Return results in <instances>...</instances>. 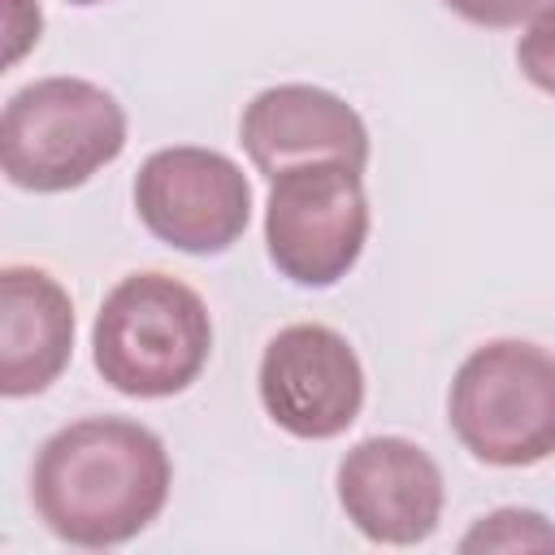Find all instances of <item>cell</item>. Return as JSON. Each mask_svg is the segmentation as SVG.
<instances>
[{"mask_svg": "<svg viewBox=\"0 0 555 555\" xmlns=\"http://www.w3.org/2000/svg\"><path fill=\"white\" fill-rule=\"evenodd\" d=\"M364 169L347 160H304L269 178L264 247L295 286H334L369 243Z\"/></svg>", "mask_w": 555, "mask_h": 555, "instance_id": "cell-5", "label": "cell"}, {"mask_svg": "<svg viewBox=\"0 0 555 555\" xmlns=\"http://www.w3.org/2000/svg\"><path fill=\"white\" fill-rule=\"evenodd\" d=\"M74 351V304L65 286L35 264L0 269V390L26 399L48 390Z\"/></svg>", "mask_w": 555, "mask_h": 555, "instance_id": "cell-10", "label": "cell"}, {"mask_svg": "<svg viewBox=\"0 0 555 555\" xmlns=\"http://www.w3.org/2000/svg\"><path fill=\"white\" fill-rule=\"evenodd\" d=\"M69 4H100V0H69Z\"/></svg>", "mask_w": 555, "mask_h": 555, "instance_id": "cell-14", "label": "cell"}, {"mask_svg": "<svg viewBox=\"0 0 555 555\" xmlns=\"http://www.w3.org/2000/svg\"><path fill=\"white\" fill-rule=\"evenodd\" d=\"M126 147V108L87 78H39L0 113V165L22 191H74Z\"/></svg>", "mask_w": 555, "mask_h": 555, "instance_id": "cell-3", "label": "cell"}, {"mask_svg": "<svg viewBox=\"0 0 555 555\" xmlns=\"http://www.w3.org/2000/svg\"><path fill=\"white\" fill-rule=\"evenodd\" d=\"M447 416L460 447L494 468L555 455V356L525 338H494L455 369Z\"/></svg>", "mask_w": 555, "mask_h": 555, "instance_id": "cell-4", "label": "cell"}, {"mask_svg": "<svg viewBox=\"0 0 555 555\" xmlns=\"http://www.w3.org/2000/svg\"><path fill=\"white\" fill-rule=\"evenodd\" d=\"M460 551H555V525L529 507H499L460 538Z\"/></svg>", "mask_w": 555, "mask_h": 555, "instance_id": "cell-11", "label": "cell"}, {"mask_svg": "<svg viewBox=\"0 0 555 555\" xmlns=\"http://www.w3.org/2000/svg\"><path fill=\"white\" fill-rule=\"evenodd\" d=\"M516 65L538 91L555 95V0L529 17V26L516 43Z\"/></svg>", "mask_w": 555, "mask_h": 555, "instance_id": "cell-12", "label": "cell"}, {"mask_svg": "<svg viewBox=\"0 0 555 555\" xmlns=\"http://www.w3.org/2000/svg\"><path fill=\"white\" fill-rule=\"evenodd\" d=\"M338 503L369 542L416 546L438 529L447 486L425 447L399 434H377L338 460Z\"/></svg>", "mask_w": 555, "mask_h": 555, "instance_id": "cell-8", "label": "cell"}, {"mask_svg": "<svg viewBox=\"0 0 555 555\" xmlns=\"http://www.w3.org/2000/svg\"><path fill=\"white\" fill-rule=\"evenodd\" d=\"M260 403L295 438H338L364 408V369L356 347L317 321L286 325L260 356Z\"/></svg>", "mask_w": 555, "mask_h": 555, "instance_id": "cell-7", "label": "cell"}, {"mask_svg": "<svg viewBox=\"0 0 555 555\" xmlns=\"http://www.w3.org/2000/svg\"><path fill=\"white\" fill-rule=\"evenodd\" d=\"M212 356V317L186 282L169 273L121 278L91 325L100 377L130 399L182 395Z\"/></svg>", "mask_w": 555, "mask_h": 555, "instance_id": "cell-2", "label": "cell"}, {"mask_svg": "<svg viewBox=\"0 0 555 555\" xmlns=\"http://www.w3.org/2000/svg\"><path fill=\"white\" fill-rule=\"evenodd\" d=\"M173 486L160 434L126 416H82L56 429L30 473L39 520L69 546L104 551L139 538Z\"/></svg>", "mask_w": 555, "mask_h": 555, "instance_id": "cell-1", "label": "cell"}, {"mask_svg": "<svg viewBox=\"0 0 555 555\" xmlns=\"http://www.w3.org/2000/svg\"><path fill=\"white\" fill-rule=\"evenodd\" d=\"M451 13H460L464 22L473 26H490V30H503V26H520L525 17H533L546 0H442Z\"/></svg>", "mask_w": 555, "mask_h": 555, "instance_id": "cell-13", "label": "cell"}, {"mask_svg": "<svg viewBox=\"0 0 555 555\" xmlns=\"http://www.w3.org/2000/svg\"><path fill=\"white\" fill-rule=\"evenodd\" d=\"M238 143L264 178L304 160L369 165V130L360 113L343 95L312 82H278L251 95L238 121Z\"/></svg>", "mask_w": 555, "mask_h": 555, "instance_id": "cell-9", "label": "cell"}, {"mask_svg": "<svg viewBox=\"0 0 555 555\" xmlns=\"http://www.w3.org/2000/svg\"><path fill=\"white\" fill-rule=\"evenodd\" d=\"M134 212L152 238L186 256L230 251L251 221V182L212 147L152 152L134 173Z\"/></svg>", "mask_w": 555, "mask_h": 555, "instance_id": "cell-6", "label": "cell"}]
</instances>
